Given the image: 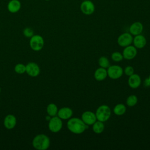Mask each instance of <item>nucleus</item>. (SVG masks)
Wrapping results in <instances>:
<instances>
[{
	"label": "nucleus",
	"instance_id": "obj_1",
	"mask_svg": "<svg viewBox=\"0 0 150 150\" xmlns=\"http://www.w3.org/2000/svg\"><path fill=\"white\" fill-rule=\"evenodd\" d=\"M67 127L70 132L75 134H80L88 128V125L81 119L76 117L70 118L67 123Z\"/></svg>",
	"mask_w": 150,
	"mask_h": 150
},
{
	"label": "nucleus",
	"instance_id": "obj_2",
	"mask_svg": "<svg viewBox=\"0 0 150 150\" xmlns=\"http://www.w3.org/2000/svg\"><path fill=\"white\" fill-rule=\"evenodd\" d=\"M50 139L45 134H39L35 136L32 141L33 146L38 150H45L50 146Z\"/></svg>",
	"mask_w": 150,
	"mask_h": 150
},
{
	"label": "nucleus",
	"instance_id": "obj_3",
	"mask_svg": "<svg viewBox=\"0 0 150 150\" xmlns=\"http://www.w3.org/2000/svg\"><path fill=\"white\" fill-rule=\"evenodd\" d=\"M95 114L98 121L105 122L110 118L111 112L110 108L108 105H101L97 108Z\"/></svg>",
	"mask_w": 150,
	"mask_h": 150
},
{
	"label": "nucleus",
	"instance_id": "obj_4",
	"mask_svg": "<svg viewBox=\"0 0 150 150\" xmlns=\"http://www.w3.org/2000/svg\"><path fill=\"white\" fill-rule=\"evenodd\" d=\"M29 44L32 50L35 51H39L44 46V40L40 35H33L30 38Z\"/></svg>",
	"mask_w": 150,
	"mask_h": 150
},
{
	"label": "nucleus",
	"instance_id": "obj_5",
	"mask_svg": "<svg viewBox=\"0 0 150 150\" xmlns=\"http://www.w3.org/2000/svg\"><path fill=\"white\" fill-rule=\"evenodd\" d=\"M63 123L62 119L60 118L58 116L52 117L50 120L49 121V129L52 132H57L60 131L62 128Z\"/></svg>",
	"mask_w": 150,
	"mask_h": 150
},
{
	"label": "nucleus",
	"instance_id": "obj_6",
	"mask_svg": "<svg viewBox=\"0 0 150 150\" xmlns=\"http://www.w3.org/2000/svg\"><path fill=\"white\" fill-rule=\"evenodd\" d=\"M107 76L112 79H118L123 74V69L118 65L110 66L107 69Z\"/></svg>",
	"mask_w": 150,
	"mask_h": 150
},
{
	"label": "nucleus",
	"instance_id": "obj_7",
	"mask_svg": "<svg viewBox=\"0 0 150 150\" xmlns=\"http://www.w3.org/2000/svg\"><path fill=\"white\" fill-rule=\"evenodd\" d=\"M133 41V38L131 33H124L120 35L117 39L118 44L121 47H126L130 45Z\"/></svg>",
	"mask_w": 150,
	"mask_h": 150
},
{
	"label": "nucleus",
	"instance_id": "obj_8",
	"mask_svg": "<svg viewBox=\"0 0 150 150\" xmlns=\"http://www.w3.org/2000/svg\"><path fill=\"white\" fill-rule=\"evenodd\" d=\"M81 120L87 125H93L97 120L96 114L90 111H84L81 115Z\"/></svg>",
	"mask_w": 150,
	"mask_h": 150
},
{
	"label": "nucleus",
	"instance_id": "obj_9",
	"mask_svg": "<svg viewBox=\"0 0 150 150\" xmlns=\"http://www.w3.org/2000/svg\"><path fill=\"white\" fill-rule=\"evenodd\" d=\"M80 9L81 12L86 15L92 14L95 10V6L94 4L89 1H84L80 5Z\"/></svg>",
	"mask_w": 150,
	"mask_h": 150
},
{
	"label": "nucleus",
	"instance_id": "obj_10",
	"mask_svg": "<svg viewBox=\"0 0 150 150\" xmlns=\"http://www.w3.org/2000/svg\"><path fill=\"white\" fill-rule=\"evenodd\" d=\"M137 54V50L135 46H127L125 47L122 52L123 58L127 60H131L134 59Z\"/></svg>",
	"mask_w": 150,
	"mask_h": 150
},
{
	"label": "nucleus",
	"instance_id": "obj_11",
	"mask_svg": "<svg viewBox=\"0 0 150 150\" xmlns=\"http://www.w3.org/2000/svg\"><path fill=\"white\" fill-rule=\"evenodd\" d=\"M26 72L31 77H36L40 73V68L38 64L30 62L26 65Z\"/></svg>",
	"mask_w": 150,
	"mask_h": 150
},
{
	"label": "nucleus",
	"instance_id": "obj_12",
	"mask_svg": "<svg viewBox=\"0 0 150 150\" xmlns=\"http://www.w3.org/2000/svg\"><path fill=\"white\" fill-rule=\"evenodd\" d=\"M141 83V80L140 76L137 74H132L129 76L128 80V83L129 86L132 88H138Z\"/></svg>",
	"mask_w": 150,
	"mask_h": 150
},
{
	"label": "nucleus",
	"instance_id": "obj_13",
	"mask_svg": "<svg viewBox=\"0 0 150 150\" xmlns=\"http://www.w3.org/2000/svg\"><path fill=\"white\" fill-rule=\"evenodd\" d=\"M57 114L62 120H68L72 117L73 110L69 107H62L58 110Z\"/></svg>",
	"mask_w": 150,
	"mask_h": 150
},
{
	"label": "nucleus",
	"instance_id": "obj_14",
	"mask_svg": "<svg viewBox=\"0 0 150 150\" xmlns=\"http://www.w3.org/2000/svg\"><path fill=\"white\" fill-rule=\"evenodd\" d=\"M16 124V119L13 115L9 114L5 117L4 121V125L6 128L11 129L15 127Z\"/></svg>",
	"mask_w": 150,
	"mask_h": 150
},
{
	"label": "nucleus",
	"instance_id": "obj_15",
	"mask_svg": "<svg viewBox=\"0 0 150 150\" xmlns=\"http://www.w3.org/2000/svg\"><path fill=\"white\" fill-rule=\"evenodd\" d=\"M21 8V3L19 0H11L7 5V9L11 13L18 12Z\"/></svg>",
	"mask_w": 150,
	"mask_h": 150
},
{
	"label": "nucleus",
	"instance_id": "obj_16",
	"mask_svg": "<svg viewBox=\"0 0 150 150\" xmlns=\"http://www.w3.org/2000/svg\"><path fill=\"white\" fill-rule=\"evenodd\" d=\"M134 45L136 48L142 49L143 48L146 43V40L144 36L139 34L136 35L135 38L133 39Z\"/></svg>",
	"mask_w": 150,
	"mask_h": 150
},
{
	"label": "nucleus",
	"instance_id": "obj_17",
	"mask_svg": "<svg viewBox=\"0 0 150 150\" xmlns=\"http://www.w3.org/2000/svg\"><path fill=\"white\" fill-rule=\"evenodd\" d=\"M129 30L131 35L136 36L142 33L143 30V25L139 22H135L130 26Z\"/></svg>",
	"mask_w": 150,
	"mask_h": 150
},
{
	"label": "nucleus",
	"instance_id": "obj_18",
	"mask_svg": "<svg viewBox=\"0 0 150 150\" xmlns=\"http://www.w3.org/2000/svg\"><path fill=\"white\" fill-rule=\"evenodd\" d=\"M94 78L97 81H103L107 76V71L105 68L100 67L97 69L94 74Z\"/></svg>",
	"mask_w": 150,
	"mask_h": 150
},
{
	"label": "nucleus",
	"instance_id": "obj_19",
	"mask_svg": "<svg viewBox=\"0 0 150 150\" xmlns=\"http://www.w3.org/2000/svg\"><path fill=\"white\" fill-rule=\"evenodd\" d=\"M104 129V124L103 122L96 121L93 124V130L96 134H101Z\"/></svg>",
	"mask_w": 150,
	"mask_h": 150
},
{
	"label": "nucleus",
	"instance_id": "obj_20",
	"mask_svg": "<svg viewBox=\"0 0 150 150\" xmlns=\"http://www.w3.org/2000/svg\"><path fill=\"white\" fill-rule=\"evenodd\" d=\"M46 111L49 116L54 117L56 116V115L57 114L58 108L55 104L50 103L47 106Z\"/></svg>",
	"mask_w": 150,
	"mask_h": 150
},
{
	"label": "nucleus",
	"instance_id": "obj_21",
	"mask_svg": "<svg viewBox=\"0 0 150 150\" xmlns=\"http://www.w3.org/2000/svg\"><path fill=\"white\" fill-rule=\"evenodd\" d=\"M113 111L117 115H122L125 112L126 107L123 104H118L114 107Z\"/></svg>",
	"mask_w": 150,
	"mask_h": 150
},
{
	"label": "nucleus",
	"instance_id": "obj_22",
	"mask_svg": "<svg viewBox=\"0 0 150 150\" xmlns=\"http://www.w3.org/2000/svg\"><path fill=\"white\" fill-rule=\"evenodd\" d=\"M138 102V98L135 95H131L127 98L126 103L129 107H133L137 104Z\"/></svg>",
	"mask_w": 150,
	"mask_h": 150
},
{
	"label": "nucleus",
	"instance_id": "obj_23",
	"mask_svg": "<svg viewBox=\"0 0 150 150\" xmlns=\"http://www.w3.org/2000/svg\"><path fill=\"white\" fill-rule=\"evenodd\" d=\"M98 64L101 67H103L105 69L108 68L110 66L109 60L108 59L107 57L105 56H101V57L99 58Z\"/></svg>",
	"mask_w": 150,
	"mask_h": 150
},
{
	"label": "nucleus",
	"instance_id": "obj_24",
	"mask_svg": "<svg viewBox=\"0 0 150 150\" xmlns=\"http://www.w3.org/2000/svg\"><path fill=\"white\" fill-rule=\"evenodd\" d=\"M15 71L18 74H23L26 72V66L22 63L17 64L15 66Z\"/></svg>",
	"mask_w": 150,
	"mask_h": 150
},
{
	"label": "nucleus",
	"instance_id": "obj_25",
	"mask_svg": "<svg viewBox=\"0 0 150 150\" xmlns=\"http://www.w3.org/2000/svg\"><path fill=\"white\" fill-rule=\"evenodd\" d=\"M111 59L114 62H121L123 59L122 54L118 52H115L111 54Z\"/></svg>",
	"mask_w": 150,
	"mask_h": 150
},
{
	"label": "nucleus",
	"instance_id": "obj_26",
	"mask_svg": "<svg viewBox=\"0 0 150 150\" xmlns=\"http://www.w3.org/2000/svg\"><path fill=\"white\" fill-rule=\"evenodd\" d=\"M24 36L26 38H31L33 35V30L30 28H26L23 30Z\"/></svg>",
	"mask_w": 150,
	"mask_h": 150
},
{
	"label": "nucleus",
	"instance_id": "obj_27",
	"mask_svg": "<svg viewBox=\"0 0 150 150\" xmlns=\"http://www.w3.org/2000/svg\"><path fill=\"white\" fill-rule=\"evenodd\" d=\"M124 73L125 74L128 76H130L131 75H132V74H134V68L131 66H127L125 69H124Z\"/></svg>",
	"mask_w": 150,
	"mask_h": 150
},
{
	"label": "nucleus",
	"instance_id": "obj_28",
	"mask_svg": "<svg viewBox=\"0 0 150 150\" xmlns=\"http://www.w3.org/2000/svg\"><path fill=\"white\" fill-rule=\"evenodd\" d=\"M145 85L146 86H150V81L148 79H146L145 80Z\"/></svg>",
	"mask_w": 150,
	"mask_h": 150
},
{
	"label": "nucleus",
	"instance_id": "obj_29",
	"mask_svg": "<svg viewBox=\"0 0 150 150\" xmlns=\"http://www.w3.org/2000/svg\"><path fill=\"white\" fill-rule=\"evenodd\" d=\"M50 118H51V117H50V116H49V115L46 117V120H49H49H50Z\"/></svg>",
	"mask_w": 150,
	"mask_h": 150
},
{
	"label": "nucleus",
	"instance_id": "obj_30",
	"mask_svg": "<svg viewBox=\"0 0 150 150\" xmlns=\"http://www.w3.org/2000/svg\"><path fill=\"white\" fill-rule=\"evenodd\" d=\"M148 79H149V80L150 81V75H149V77H148Z\"/></svg>",
	"mask_w": 150,
	"mask_h": 150
},
{
	"label": "nucleus",
	"instance_id": "obj_31",
	"mask_svg": "<svg viewBox=\"0 0 150 150\" xmlns=\"http://www.w3.org/2000/svg\"><path fill=\"white\" fill-rule=\"evenodd\" d=\"M45 1H49V0H45Z\"/></svg>",
	"mask_w": 150,
	"mask_h": 150
},
{
	"label": "nucleus",
	"instance_id": "obj_32",
	"mask_svg": "<svg viewBox=\"0 0 150 150\" xmlns=\"http://www.w3.org/2000/svg\"><path fill=\"white\" fill-rule=\"evenodd\" d=\"M0 93H1V88H0Z\"/></svg>",
	"mask_w": 150,
	"mask_h": 150
},
{
	"label": "nucleus",
	"instance_id": "obj_33",
	"mask_svg": "<svg viewBox=\"0 0 150 150\" xmlns=\"http://www.w3.org/2000/svg\"><path fill=\"white\" fill-rule=\"evenodd\" d=\"M83 1H86V0H83Z\"/></svg>",
	"mask_w": 150,
	"mask_h": 150
}]
</instances>
